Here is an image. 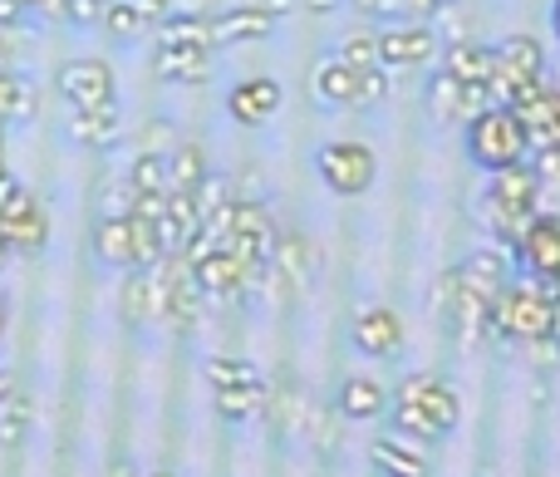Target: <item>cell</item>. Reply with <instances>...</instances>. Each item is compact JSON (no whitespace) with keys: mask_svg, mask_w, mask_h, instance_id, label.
<instances>
[{"mask_svg":"<svg viewBox=\"0 0 560 477\" xmlns=\"http://www.w3.org/2000/svg\"><path fill=\"white\" fill-rule=\"evenodd\" d=\"M108 0H69V25H98Z\"/></svg>","mask_w":560,"mask_h":477,"instance_id":"obj_33","label":"cell"},{"mask_svg":"<svg viewBox=\"0 0 560 477\" xmlns=\"http://www.w3.org/2000/svg\"><path fill=\"white\" fill-rule=\"evenodd\" d=\"M153 69L163 79H183V84H192V79H207V69H212V45H197V39H183V35H167V30H158Z\"/></svg>","mask_w":560,"mask_h":477,"instance_id":"obj_10","label":"cell"},{"mask_svg":"<svg viewBox=\"0 0 560 477\" xmlns=\"http://www.w3.org/2000/svg\"><path fill=\"white\" fill-rule=\"evenodd\" d=\"M354 89H359V69L345 65L339 55L315 69V94L325 98V104H354Z\"/></svg>","mask_w":560,"mask_h":477,"instance_id":"obj_19","label":"cell"},{"mask_svg":"<svg viewBox=\"0 0 560 477\" xmlns=\"http://www.w3.org/2000/svg\"><path fill=\"white\" fill-rule=\"evenodd\" d=\"M354 340L369 354H394L398 350V321L388 311H364L354 321Z\"/></svg>","mask_w":560,"mask_h":477,"instance_id":"obj_21","label":"cell"},{"mask_svg":"<svg viewBox=\"0 0 560 477\" xmlns=\"http://www.w3.org/2000/svg\"><path fill=\"white\" fill-rule=\"evenodd\" d=\"M310 10H319V15H325V10H335V0H310Z\"/></svg>","mask_w":560,"mask_h":477,"instance_id":"obj_39","label":"cell"},{"mask_svg":"<svg viewBox=\"0 0 560 477\" xmlns=\"http://www.w3.org/2000/svg\"><path fill=\"white\" fill-rule=\"evenodd\" d=\"M374 463H384L388 477H423L428 473V463L418 458L413 449H408L404 433H388V439H378L374 443Z\"/></svg>","mask_w":560,"mask_h":477,"instance_id":"obj_24","label":"cell"},{"mask_svg":"<svg viewBox=\"0 0 560 477\" xmlns=\"http://www.w3.org/2000/svg\"><path fill=\"white\" fill-rule=\"evenodd\" d=\"M467 148L472 158L487 167V173H502V167H516L526 163L532 143H526V128H522V114L506 104H492L467 124Z\"/></svg>","mask_w":560,"mask_h":477,"instance_id":"obj_1","label":"cell"},{"mask_svg":"<svg viewBox=\"0 0 560 477\" xmlns=\"http://www.w3.org/2000/svg\"><path fill=\"white\" fill-rule=\"evenodd\" d=\"M339 59H345V65H354V69L378 65V35H364V30L345 35V45H339Z\"/></svg>","mask_w":560,"mask_h":477,"instance_id":"obj_30","label":"cell"},{"mask_svg":"<svg viewBox=\"0 0 560 477\" xmlns=\"http://www.w3.org/2000/svg\"><path fill=\"white\" fill-rule=\"evenodd\" d=\"M261 409V380H242V384H217V414L232 423L252 419Z\"/></svg>","mask_w":560,"mask_h":477,"instance_id":"obj_23","label":"cell"},{"mask_svg":"<svg viewBox=\"0 0 560 477\" xmlns=\"http://www.w3.org/2000/svg\"><path fill=\"white\" fill-rule=\"evenodd\" d=\"M94 256L114 271H138V236L133 217H98L94 226Z\"/></svg>","mask_w":560,"mask_h":477,"instance_id":"obj_13","label":"cell"},{"mask_svg":"<svg viewBox=\"0 0 560 477\" xmlns=\"http://www.w3.org/2000/svg\"><path fill=\"white\" fill-rule=\"evenodd\" d=\"M59 94H65L69 108H104V104H118V89H114V69L104 59L84 55V59H69L59 69Z\"/></svg>","mask_w":560,"mask_h":477,"instance_id":"obj_6","label":"cell"},{"mask_svg":"<svg viewBox=\"0 0 560 477\" xmlns=\"http://www.w3.org/2000/svg\"><path fill=\"white\" fill-rule=\"evenodd\" d=\"M133 193H173L167 187V153H138V163H133Z\"/></svg>","mask_w":560,"mask_h":477,"instance_id":"obj_27","label":"cell"},{"mask_svg":"<svg viewBox=\"0 0 560 477\" xmlns=\"http://www.w3.org/2000/svg\"><path fill=\"white\" fill-rule=\"evenodd\" d=\"M516 114H522V128H526L532 153H541V148H560V89L541 84L532 98L516 104Z\"/></svg>","mask_w":560,"mask_h":477,"instance_id":"obj_12","label":"cell"},{"mask_svg":"<svg viewBox=\"0 0 560 477\" xmlns=\"http://www.w3.org/2000/svg\"><path fill=\"white\" fill-rule=\"evenodd\" d=\"M0 443H5V449H15L20 439H25V419H30V404H25V394H10L5 404H0Z\"/></svg>","mask_w":560,"mask_h":477,"instance_id":"obj_29","label":"cell"},{"mask_svg":"<svg viewBox=\"0 0 560 477\" xmlns=\"http://www.w3.org/2000/svg\"><path fill=\"white\" fill-rule=\"evenodd\" d=\"M443 74L463 79V84H487V79H492V49L472 45V39H457L443 55Z\"/></svg>","mask_w":560,"mask_h":477,"instance_id":"obj_17","label":"cell"},{"mask_svg":"<svg viewBox=\"0 0 560 477\" xmlns=\"http://www.w3.org/2000/svg\"><path fill=\"white\" fill-rule=\"evenodd\" d=\"M487 89H492V104H506V108L532 98L541 89V45L526 35L492 45V79H487Z\"/></svg>","mask_w":560,"mask_h":477,"instance_id":"obj_4","label":"cell"},{"mask_svg":"<svg viewBox=\"0 0 560 477\" xmlns=\"http://www.w3.org/2000/svg\"><path fill=\"white\" fill-rule=\"evenodd\" d=\"M364 15H384V20H404V0H354Z\"/></svg>","mask_w":560,"mask_h":477,"instance_id":"obj_34","label":"cell"},{"mask_svg":"<svg viewBox=\"0 0 560 477\" xmlns=\"http://www.w3.org/2000/svg\"><path fill=\"white\" fill-rule=\"evenodd\" d=\"M39 108V94L25 74L15 69H0V118H35Z\"/></svg>","mask_w":560,"mask_h":477,"instance_id":"obj_22","label":"cell"},{"mask_svg":"<svg viewBox=\"0 0 560 477\" xmlns=\"http://www.w3.org/2000/svg\"><path fill=\"white\" fill-rule=\"evenodd\" d=\"M394 429L404 433V439H418V443H433L438 433H443L423 409H418V404H408V399H398V404H394Z\"/></svg>","mask_w":560,"mask_h":477,"instance_id":"obj_28","label":"cell"},{"mask_svg":"<svg viewBox=\"0 0 560 477\" xmlns=\"http://www.w3.org/2000/svg\"><path fill=\"white\" fill-rule=\"evenodd\" d=\"M0 177H5V158H0Z\"/></svg>","mask_w":560,"mask_h":477,"instance_id":"obj_42","label":"cell"},{"mask_svg":"<svg viewBox=\"0 0 560 477\" xmlns=\"http://www.w3.org/2000/svg\"><path fill=\"white\" fill-rule=\"evenodd\" d=\"M148 25H153V20L143 15V5H138V0H108V5H104V30L114 39H133V35H143Z\"/></svg>","mask_w":560,"mask_h":477,"instance_id":"obj_26","label":"cell"},{"mask_svg":"<svg viewBox=\"0 0 560 477\" xmlns=\"http://www.w3.org/2000/svg\"><path fill=\"white\" fill-rule=\"evenodd\" d=\"M438 55V35L413 20V25H388L378 30V65L384 69H418Z\"/></svg>","mask_w":560,"mask_h":477,"instance_id":"obj_9","label":"cell"},{"mask_svg":"<svg viewBox=\"0 0 560 477\" xmlns=\"http://www.w3.org/2000/svg\"><path fill=\"white\" fill-rule=\"evenodd\" d=\"M153 477H173V473H153Z\"/></svg>","mask_w":560,"mask_h":477,"instance_id":"obj_43","label":"cell"},{"mask_svg":"<svg viewBox=\"0 0 560 477\" xmlns=\"http://www.w3.org/2000/svg\"><path fill=\"white\" fill-rule=\"evenodd\" d=\"M25 15H30V5H25V0H0V25H10V30H15Z\"/></svg>","mask_w":560,"mask_h":477,"instance_id":"obj_35","label":"cell"},{"mask_svg":"<svg viewBox=\"0 0 560 477\" xmlns=\"http://www.w3.org/2000/svg\"><path fill=\"white\" fill-rule=\"evenodd\" d=\"M226 108H232L236 124H266L280 108V84L276 79H246L226 94Z\"/></svg>","mask_w":560,"mask_h":477,"instance_id":"obj_16","label":"cell"},{"mask_svg":"<svg viewBox=\"0 0 560 477\" xmlns=\"http://www.w3.org/2000/svg\"><path fill=\"white\" fill-rule=\"evenodd\" d=\"M492 325L506 340H546L556 330V295H546L536 281L522 286H502V295L492 301Z\"/></svg>","mask_w":560,"mask_h":477,"instance_id":"obj_3","label":"cell"},{"mask_svg":"<svg viewBox=\"0 0 560 477\" xmlns=\"http://www.w3.org/2000/svg\"><path fill=\"white\" fill-rule=\"evenodd\" d=\"M551 25H556V39H560V0H556V10H551Z\"/></svg>","mask_w":560,"mask_h":477,"instance_id":"obj_40","label":"cell"},{"mask_svg":"<svg viewBox=\"0 0 560 477\" xmlns=\"http://www.w3.org/2000/svg\"><path fill=\"white\" fill-rule=\"evenodd\" d=\"M207 177H212V173H207L202 148L183 143V148H173V153H167V187H173V193H197Z\"/></svg>","mask_w":560,"mask_h":477,"instance_id":"obj_20","label":"cell"},{"mask_svg":"<svg viewBox=\"0 0 560 477\" xmlns=\"http://www.w3.org/2000/svg\"><path fill=\"white\" fill-rule=\"evenodd\" d=\"M261 10H266V15H271V20H276V15H280V10H290V0H261Z\"/></svg>","mask_w":560,"mask_h":477,"instance_id":"obj_37","label":"cell"},{"mask_svg":"<svg viewBox=\"0 0 560 477\" xmlns=\"http://www.w3.org/2000/svg\"><path fill=\"white\" fill-rule=\"evenodd\" d=\"M0 236H5V252H20V256H35L45 252L49 242V217L15 177H0Z\"/></svg>","mask_w":560,"mask_h":477,"instance_id":"obj_5","label":"cell"},{"mask_svg":"<svg viewBox=\"0 0 560 477\" xmlns=\"http://www.w3.org/2000/svg\"><path fill=\"white\" fill-rule=\"evenodd\" d=\"M207 374H212V389L217 384H242V380H256V370L246 360H222V354H217V360H207Z\"/></svg>","mask_w":560,"mask_h":477,"instance_id":"obj_32","label":"cell"},{"mask_svg":"<svg viewBox=\"0 0 560 477\" xmlns=\"http://www.w3.org/2000/svg\"><path fill=\"white\" fill-rule=\"evenodd\" d=\"M0 330H5V305H0Z\"/></svg>","mask_w":560,"mask_h":477,"instance_id":"obj_41","label":"cell"},{"mask_svg":"<svg viewBox=\"0 0 560 477\" xmlns=\"http://www.w3.org/2000/svg\"><path fill=\"white\" fill-rule=\"evenodd\" d=\"M10 394H15V380H10V374H5V370H0V404H5V399H10Z\"/></svg>","mask_w":560,"mask_h":477,"instance_id":"obj_38","label":"cell"},{"mask_svg":"<svg viewBox=\"0 0 560 477\" xmlns=\"http://www.w3.org/2000/svg\"><path fill=\"white\" fill-rule=\"evenodd\" d=\"M319 177L339 197H359L374 183V153L364 143H329V148H319Z\"/></svg>","mask_w":560,"mask_h":477,"instance_id":"obj_8","label":"cell"},{"mask_svg":"<svg viewBox=\"0 0 560 477\" xmlns=\"http://www.w3.org/2000/svg\"><path fill=\"white\" fill-rule=\"evenodd\" d=\"M207 30H212V49H217V45H242V39H266L276 30V20L261 5H232L207 20Z\"/></svg>","mask_w":560,"mask_h":477,"instance_id":"obj_14","label":"cell"},{"mask_svg":"<svg viewBox=\"0 0 560 477\" xmlns=\"http://www.w3.org/2000/svg\"><path fill=\"white\" fill-rule=\"evenodd\" d=\"M428 104H433L438 118H463V124H472L482 108H492V89L463 84V79H453V74H433V84H428Z\"/></svg>","mask_w":560,"mask_h":477,"instance_id":"obj_11","label":"cell"},{"mask_svg":"<svg viewBox=\"0 0 560 477\" xmlns=\"http://www.w3.org/2000/svg\"><path fill=\"white\" fill-rule=\"evenodd\" d=\"M69 133H74L84 148H108L118 138V104L74 108V118H69Z\"/></svg>","mask_w":560,"mask_h":477,"instance_id":"obj_18","label":"cell"},{"mask_svg":"<svg viewBox=\"0 0 560 477\" xmlns=\"http://www.w3.org/2000/svg\"><path fill=\"white\" fill-rule=\"evenodd\" d=\"M536 202H541V177H536L526 163L492 173V187H487V217H492V226H497L502 242L516 246V236L532 226Z\"/></svg>","mask_w":560,"mask_h":477,"instance_id":"obj_2","label":"cell"},{"mask_svg":"<svg viewBox=\"0 0 560 477\" xmlns=\"http://www.w3.org/2000/svg\"><path fill=\"white\" fill-rule=\"evenodd\" d=\"M398 399L418 404V409H423L428 419H433L443 433L457 423V399H453V389H447V384L438 380V374H413V380H404V389H398Z\"/></svg>","mask_w":560,"mask_h":477,"instance_id":"obj_15","label":"cell"},{"mask_svg":"<svg viewBox=\"0 0 560 477\" xmlns=\"http://www.w3.org/2000/svg\"><path fill=\"white\" fill-rule=\"evenodd\" d=\"M339 409H345L349 419H374V414H384V389H378L374 380H349L345 389H339Z\"/></svg>","mask_w":560,"mask_h":477,"instance_id":"obj_25","label":"cell"},{"mask_svg":"<svg viewBox=\"0 0 560 477\" xmlns=\"http://www.w3.org/2000/svg\"><path fill=\"white\" fill-rule=\"evenodd\" d=\"M10 65H15V30L0 25V69H10Z\"/></svg>","mask_w":560,"mask_h":477,"instance_id":"obj_36","label":"cell"},{"mask_svg":"<svg viewBox=\"0 0 560 477\" xmlns=\"http://www.w3.org/2000/svg\"><path fill=\"white\" fill-rule=\"evenodd\" d=\"M516 261L532 281H560V217H532V226L516 236Z\"/></svg>","mask_w":560,"mask_h":477,"instance_id":"obj_7","label":"cell"},{"mask_svg":"<svg viewBox=\"0 0 560 477\" xmlns=\"http://www.w3.org/2000/svg\"><path fill=\"white\" fill-rule=\"evenodd\" d=\"M388 94V69L384 65H369L359 69V89H354V104H378Z\"/></svg>","mask_w":560,"mask_h":477,"instance_id":"obj_31","label":"cell"}]
</instances>
